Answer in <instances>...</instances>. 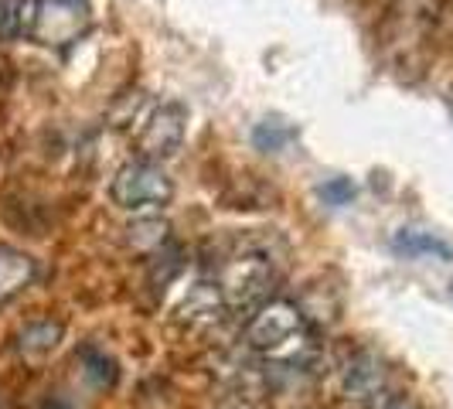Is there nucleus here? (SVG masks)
I'll return each mask as SVG.
<instances>
[{"label": "nucleus", "instance_id": "1a4fd4ad", "mask_svg": "<svg viewBox=\"0 0 453 409\" xmlns=\"http://www.w3.org/2000/svg\"><path fill=\"white\" fill-rule=\"evenodd\" d=\"M392 250L403 252V256H436V259H453V250L450 243H443L440 235H433V232H419V228H399L395 232V239H392Z\"/></svg>", "mask_w": 453, "mask_h": 409}, {"label": "nucleus", "instance_id": "9b49d317", "mask_svg": "<svg viewBox=\"0 0 453 409\" xmlns=\"http://www.w3.org/2000/svg\"><path fill=\"white\" fill-rule=\"evenodd\" d=\"M294 136H296V130L287 127L283 120H263V123H256V130H252V143H256V150H263V154H276V150H283Z\"/></svg>", "mask_w": 453, "mask_h": 409}, {"label": "nucleus", "instance_id": "dca6fc26", "mask_svg": "<svg viewBox=\"0 0 453 409\" xmlns=\"http://www.w3.org/2000/svg\"><path fill=\"white\" fill-rule=\"evenodd\" d=\"M447 99H450V110H453V89H450V96H447Z\"/></svg>", "mask_w": 453, "mask_h": 409}, {"label": "nucleus", "instance_id": "7ed1b4c3", "mask_svg": "<svg viewBox=\"0 0 453 409\" xmlns=\"http://www.w3.org/2000/svg\"><path fill=\"white\" fill-rule=\"evenodd\" d=\"M92 24L89 0H24L21 31L42 48L75 45Z\"/></svg>", "mask_w": 453, "mask_h": 409}, {"label": "nucleus", "instance_id": "f8f14e48", "mask_svg": "<svg viewBox=\"0 0 453 409\" xmlns=\"http://www.w3.org/2000/svg\"><path fill=\"white\" fill-rule=\"evenodd\" d=\"M127 232H130V235H127L130 246L140 252H154L167 243V222H164V219H140V222H134Z\"/></svg>", "mask_w": 453, "mask_h": 409}, {"label": "nucleus", "instance_id": "39448f33", "mask_svg": "<svg viewBox=\"0 0 453 409\" xmlns=\"http://www.w3.org/2000/svg\"><path fill=\"white\" fill-rule=\"evenodd\" d=\"M341 396L362 409H372L388 396V368L379 351L355 348L341 365Z\"/></svg>", "mask_w": 453, "mask_h": 409}, {"label": "nucleus", "instance_id": "f03ea898", "mask_svg": "<svg viewBox=\"0 0 453 409\" xmlns=\"http://www.w3.org/2000/svg\"><path fill=\"white\" fill-rule=\"evenodd\" d=\"M273 283H276V266L263 246L232 250L215 273V287L222 294L226 311H242V314H252L256 307L270 300Z\"/></svg>", "mask_w": 453, "mask_h": 409}, {"label": "nucleus", "instance_id": "6e6552de", "mask_svg": "<svg viewBox=\"0 0 453 409\" xmlns=\"http://www.w3.org/2000/svg\"><path fill=\"white\" fill-rule=\"evenodd\" d=\"M31 280H35V259L21 250L0 246V304H7L24 287H31Z\"/></svg>", "mask_w": 453, "mask_h": 409}, {"label": "nucleus", "instance_id": "20e7f679", "mask_svg": "<svg viewBox=\"0 0 453 409\" xmlns=\"http://www.w3.org/2000/svg\"><path fill=\"white\" fill-rule=\"evenodd\" d=\"M110 195L123 212H147V208H164L174 198V184L164 174L160 164L150 160H130L116 171Z\"/></svg>", "mask_w": 453, "mask_h": 409}, {"label": "nucleus", "instance_id": "4468645a", "mask_svg": "<svg viewBox=\"0 0 453 409\" xmlns=\"http://www.w3.org/2000/svg\"><path fill=\"white\" fill-rule=\"evenodd\" d=\"M21 7L24 0H0V38H11L21 31Z\"/></svg>", "mask_w": 453, "mask_h": 409}, {"label": "nucleus", "instance_id": "f257e3e1", "mask_svg": "<svg viewBox=\"0 0 453 409\" xmlns=\"http://www.w3.org/2000/svg\"><path fill=\"white\" fill-rule=\"evenodd\" d=\"M246 344L273 368H303L314 359V328L287 297H270L246 320Z\"/></svg>", "mask_w": 453, "mask_h": 409}, {"label": "nucleus", "instance_id": "423d86ee", "mask_svg": "<svg viewBox=\"0 0 453 409\" xmlns=\"http://www.w3.org/2000/svg\"><path fill=\"white\" fill-rule=\"evenodd\" d=\"M184 130H188V110L181 103H160L154 113L147 116L143 130L136 134L134 150L140 160L160 164L171 154H178L184 143Z\"/></svg>", "mask_w": 453, "mask_h": 409}, {"label": "nucleus", "instance_id": "9d476101", "mask_svg": "<svg viewBox=\"0 0 453 409\" xmlns=\"http://www.w3.org/2000/svg\"><path fill=\"white\" fill-rule=\"evenodd\" d=\"M62 338V324H51V320H35V324H24V331L18 335V348L21 355H48Z\"/></svg>", "mask_w": 453, "mask_h": 409}, {"label": "nucleus", "instance_id": "ddd939ff", "mask_svg": "<svg viewBox=\"0 0 453 409\" xmlns=\"http://www.w3.org/2000/svg\"><path fill=\"white\" fill-rule=\"evenodd\" d=\"M318 195H320V202L324 204H348L355 195H358V188H355V181L351 178H331V181H324L318 188Z\"/></svg>", "mask_w": 453, "mask_h": 409}, {"label": "nucleus", "instance_id": "2eb2a0df", "mask_svg": "<svg viewBox=\"0 0 453 409\" xmlns=\"http://www.w3.org/2000/svg\"><path fill=\"white\" fill-rule=\"evenodd\" d=\"M372 409H423L412 396H395V392H388L382 403H375Z\"/></svg>", "mask_w": 453, "mask_h": 409}, {"label": "nucleus", "instance_id": "0eeeda50", "mask_svg": "<svg viewBox=\"0 0 453 409\" xmlns=\"http://www.w3.org/2000/svg\"><path fill=\"white\" fill-rule=\"evenodd\" d=\"M433 18H436V0H392L388 11V51H395L399 66H409L412 48L426 42Z\"/></svg>", "mask_w": 453, "mask_h": 409}]
</instances>
